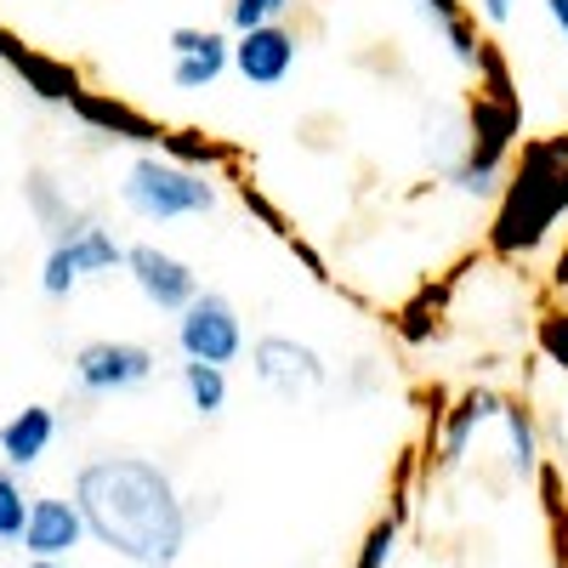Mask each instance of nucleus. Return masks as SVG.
<instances>
[{
  "mask_svg": "<svg viewBox=\"0 0 568 568\" xmlns=\"http://www.w3.org/2000/svg\"><path fill=\"white\" fill-rule=\"evenodd\" d=\"M74 511H80L85 535H98L109 551L131 557L136 568L176 562L187 540V506L176 500L165 471L136 455H103V460L80 466Z\"/></svg>",
  "mask_w": 568,
  "mask_h": 568,
  "instance_id": "nucleus-1",
  "label": "nucleus"
},
{
  "mask_svg": "<svg viewBox=\"0 0 568 568\" xmlns=\"http://www.w3.org/2000/svg\"><path fill=\"white\" fill-rule=\"evenodd\" d=\"M557 154H562V142L529 149V171L517 176L511 200H506V211H500V222H495V245H500V251H529L540 233L551 227V216L568 205V160H562V171H551Z\"/></svg>",
  "mask_w": 568,
  "mask_h": 568,
  "instance_id": "nucleus-2",
  "label": "nucleus"
},
{
  "mask_svg": "<svg viewBox=\"0 0 568 568\" xmlns=\"http://www.w3.org/2000/svg\"><path fill=\"white\" fill-rule=\"evenodd\" d=\"M125 205L149 222H171V216H205L216 211V187L200 171H182L165 160H136L125 176Z\"/></svg>",
  "mask_w": 568,
  "mask_h": 568,
  "instance_id": "nucleus-3",
  "label": "nucleus"
},
{
  "mask_svg": "<svg viewBox=\"0 0 568 568\" xmlns=\"http://www.w3.org/2000/svg\"><path fill=\"white\" fill-rule=\"evenodd\" d=\"M176 342H182L187 364H211V369H222V364L240 358L245 329H240V313H233V302H227V296L205 291V296H194V302L182 307Z\"/></svg>",
  "mask_w": 568,
  "mask_h": 568,
  "instance_id": "nucleus-4",
  "label": "nucleus"
},
{
  "mask_svg": "<svg viewBox=\"0 0 568 568\" xmlns=\"http://www.w3.org/2000/svg\"><path fill=\"white\" fill-rule=\"evenodd\" d=\"M517 136V103H495V98H478V109H471V154L466 165H455V187H466V194H489L495 187V171L511 149Z\"/></svg>",
  "mask_w": 568,
  "mask_h": 568,
  "instance_id": "nucleus-5",
  "label": "nucleus"
},
{
  "mask_svg": "<svg viewBox=\"0 0 568 568\" xmlns=\"http://www.w3.org/2000/svg\"><path fill=\"white\" fill-rule=\"evenodd\" d=\"M74 375L85 393H125L154 375V353L136 342H91V347H80Z\"/></svg>",
  "mask_w": 568,
  "mask_h": 568,
  "instance_id": "nucleus-6",
  "label": "nucleus"
},
{
  "mask_svg": "<svg viewBox=\"0 0 568 568\" xmlns=\"http://www.w3.org/2000/svg\"><path fill=\"white\" fill-rule=\"evenodd\" d=\"M125 267H131V278L142 284V296H149L160 313H182L187 302L200 296L194 267L176 262V256H165V251H154V245H131V251H125Z\"/></svg>",
  "mask_w": 568,
  "mask_h": 568,
  "instance_id": "nucleus-7",
  "label": "nucleus"
},
{
  "mask_svg": "<svg viewBox=\"0 0 568 568\" xmlns=\"http://www.w3.org/2000/svg\"><path fill=\"white\" fill-rule=\"evenodd\" d=\"M85 540V524H80V511L74 500H29V524H23V551L34 562H63L74 546Z\"/></svg>",
  "mask_w": 568,
  "mask_h": 568,
  "instance_id": "nucleus-8",
  "label": "nucleus"
},
{
  "mask_svg": "<svg viewBox=\"0 0 568 568\" xmlns=\"http://www.w3.org/2000/svg\"><path fill=\"white\" fill-rule=\"evenodd\" d=\"M256 375H262L273 393L296 398V393H313L324 382V364H318L313 347H302L291 336H262L256 342Z\"/></svg>",
  "mask_w": 568,
  "mask_h": 568,
  "instance_id": "nucleus-9",
  "label": "nucleus"
},
{
  "mask_svg": "<svg viewBox=\"0 0 568 568\" xmlns=\"http://www.w3.org/2000/svg\"><path fill=\"white\" fill-rule=\"evenodd\" d=\"M227 58L240 63V74H245L251 85H278L284 74L296 69V34L278 29V23L251 29V34H240V45H233Z\"/></svg>",
  "mask_w": 568,
  "mask_h": 568,
  "instance_id": "nucleus-10",
  "label": "nucleus"
},
{
  "mask_svg": "<svg viewBox=\"0 0 568 568\" xmlns=\"http://www.w3.org/2000/svg\"><path fill=\"white\" fill-rule=\"evenodd\" d=\"M171 52H176L171 80L182 91H200V85H211L227 69V40L216 29H171Z\"/></svg>",
  "mask_w": 568,
  "mask_h": 568,
  "instance_id": "nucleus-11",
  "label": "nucleus"
},
{
  "mask_svg": "<svg viewBox=\"0 0 568 568\" xmlns=\"http://www.w3.org/2000/svg\"><path fill=\"white\" fill-rule=\"evenodd\" d=\"M52 433H58V415L45 404H29L0 426V455H7V466H34L45 444H52Z\"/></svg>",
  "mask_w": 568,
  "mask_h": 568,
  "instance_id": "nucleus-12",
  "label": "nucleus"
},
{
  "mask_svg": "<svg viewBox=\"0 0 568 568\" xmlns=\"http://www.w3.org/2000/svg\"><path fill=\"white\" fill-rule=\"evenodd\" d=\"M85 125H98V131H109V136H131V142H165V131L154 125V120H142L136 109H125V103H114V98H91V91H74V103H69Z\"/></svg>",
  "mask_w": 568,
  "mask_h": 568,
  "instance_id": "nucleus-13",
  "label": "nucleus"
},
{
  "mask_svg": "<svg viewBox=\"0 0 568 568\" xmlns=\"http://www.w3.org/2000/svg\"><path fill=\"white\" fill-rule=\"evenodd\" d=\"M0 58H7L29 85H34V98H45V103H74V91H80V80L63 69V63H52V58H34V52H18V45L7 40V52H0Z\"/></svg>",
  "mask_w": 568,
  "mask_h": 568,
  "instance_id": "nucleus-14",
  "label": "nucleus"
},
{
  "mask_svg": "<svg viewBox=\"0 0 568 568\" xmlns=\"http://www.w3.org/2000/svg\"><path fill=\"white\" fill-rule=\"evenodd\" d=\"M29 205H34V216L45 222V227H52L58 233V245H69V240H80V233L91 227L85 216H74L69 205H63V194H58V182L52 176H45V171H29Z\"/></svg>",
  "mask_w": 568,
  "mask_h": 568,
  "instance_id": "nucleus-15",
  "label": "nucleus"
},
{
  "mask_svg": "<svg viewBox=\"0 0 568 568\" xmlns=\"http://www.w3.org/2000/svg\"><path fill=\"white\" fill-rule=\"evenodd\" d=\"M506 404L495 398V393H466L460 404H455V415H449V426H444V466H455L460 455H466V438H471V426L478 420H489V415H500Z\"/></svg>",
  "mask_w": 568,
  "mask_h": 568,
  "instance_id": "nucleus-16",
  "label": "nucleus"
},
{
  "mask_svg": "<svg viewBox=\"0 0 568 568\" xmlns=\"http://www.w3.org/2000/svg\"><path fill=\"white\" fill-rule=\"evenodd\" d=\"M63 251H69V262H74L80 278H85V273H114V267L125 262V251L114 245V233H109V227H85L80 240H69Z\"/></svg>",
  "mask_w": 568,
  "mask_h": 568,
  "instance_id": "nucleus-17",
  "label": "nucleus"
},
{
  "mask_svg": "<svg viewBox=\"0 0 568 568\" xmlns=\"http://www.w3.org/2000/svg\"><path fill=\"white\" fill-rule=\"evenodd\" d=\"M182 382H187V398H194L200 415H222V404H227L222 369H211V364H182Z\"/></svg>",
  "mask_w": 568,
  "mask_h": 568,
  "instance_id": "nucleus-18",
  "label": "nucleus"
},
{
  "mask_svg": "<svg viewBox=\"0 0 568 568\" xmlns=\"http://www.w3.org/2000/svg\"><path fill=\"white\" fill-rule=\"evenodd\" d=\"M23 524H29V500H23V484L12 478V466H0V546L23 540Z\"/></svg>",
  "mask_w": 568,
  "mask_h": 568,
  "instance_id": "nucleus-19",
  "label": "nucleus"
},
{
  "mask_svg": "<svg viewBox=\"0 0 568 568\" xmlns=\"http://www.w3.org/2000/svg\"><path fill=\"white\" fill-rule=\"evenodd\" d=\"M393 551H398V517H387V524H375V529H369V540H364V551H358L353 568H387Z\"/></svg>",
  "mask_w": 568,
  "mask_h": 568,
  "instance_id": "nucleus-20",
  "label": "nucleus"
},
{
  "mask_svg": "<svg viewBox=\"0 0 568 568\" xmlns=\"http://www.w3.org/2000/svg\"><path fill=\"white\" fill-rule=\"evenodd\" d=\"M506 415V426H511V460H517V471H535V420H529V409H500Z\"/></svg>",
  "mask_w": 568,
  "mask_h": 568,
  "instance_id": "nucleus-21",
  "label": "nucleus"
},
{
  "mask_svg": "<svg viewBox=\"0 0 568 568\" xmlns=\"http://www.w3.org/2000/svg\"><path fill=\"white\" fill-rule=\"evenodd\" d=\"M74 284H80V273H74L69 251H63V245H52V256H45V273H40V291H45V296H69Z\"/></svg>",
  "mask_w": 568,
  "mask_h": 568,
  "instance_id": "nucleus-22",
  "label": "nucleus"
},
{
  "mask_svg": "<svg viewBox=\"0 0 568 568\" xmlns=\"http://www.w3.org/2000/svg\"><path fill=\"white\" fill-rule=\"evenodd\" d=\"M291 0H233V29L240 34H251V29H267Z\"/></svg>",
  "mask_w": 568,
  "mask_h": 568,
  "instance_id": "nucleus-23",
  "label": "nucleus"
},
{
  "mask_svg": "<svg viewBox=\"0 0 568 568\" xmlns=\"http://www.w3.org/2000/svg\"><path fill=\"white\" fill-rule=\"evenodd\" d=\"M160 149H171V154L182 160V171H187V165H216V160H222L216 142H187V136H165Z\"/></svg>",
  "mask_w": 568,
  "mask_h": 568,
  "instance_id": "nucleus-24",
  "label": "nucleus"
},
{
  "mask_svg": "<svg viewBox=\"0 0 568 568\" xmlns=\"http://www.w3.org/2000/svg\"><path fill=\"white\" fill-rule=\"evenodd\" d=\"M540 342H546V353H551L557 364H568V318H546V324H540Z\"/></svg>",
  "mask_w": 568,
  "mask_h": 568,
  "instance_id": "nucleus-25",
  "label": "nucleus"
},
{
  "mask_svg": "<svg viewBox=\"0 0 568 568\" xmlns=\"http://www.w3.org/2000/svg\"><path fill=\"white\" fill-rule=\"evenodd\" d=\"M426 12H433L438 23H455L460 18V0H426Z\"/></svg>",
  "mask_w": 568,
  "mask_h": 568,
  "instance_id": "nucleus-26",
  "label": "nucleus"
},
{
  "mask_svg": "<svg viewBox=\"0 0 568 568\" xmlns=\"http://www.w3.org/2000/svg\"><path fill=\"white\" fill-rule=\"evenodd\" d=\"M546 12H551V23L568 34V0H546Z\"/></svg>",
  "mask_w": 568,
  "mask_h": 568,
  "instance_id": "nucleus-27",
  "label": "nucleus"
},
{
  "mask_svg": "<svg viewBox=\"0 0 568 568\" xmlns=\"http://www.w3.org/2000/svg\"><path fill=\"white\" fill-rule=\"evenodd\" d=\"M484 12H489L495 23H506V18H511V0H484Z\"/></svg>",
  "mask_w": 568,
  "mask_h": 568,
  "instance_id": "nucleus-28",
  "label": "nucleus"
},
{
  "mask_svg": "<svg viewBox=\"0 0 568 568\" xmlns=\"http://www.w3.org/2000/svg\"><path fill=\"white\" fill-rule=\"evenodd\" d=\"M29 568H63V562H29Z\"/></svg>",
  "mask_w": 568,
  "mask_h": 568,
  "instance_id": "nucleus-29",
  "label": "nucleus"
},
{
  "mask_svg": "<svg viewBox=\"0 0 568 568\" xmlns=\"http://www.w3.org/2000/svg\"><path fill=\"white\" fill-rule=\"evenodd\" d=\"M154 568H171V562H154Z\"/></svg>",
  "mask_w": 568,
  "mask_h": 568,
  "instance_id": "nucleus-30",
  "label": "nucleus"
}]
</instances>
